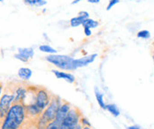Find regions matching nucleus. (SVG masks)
Segmentation results:
<instances>
[{"instance_id":"1","label":"nucleus","mask_w":154,"mask_h":129,"mask_svg":"<svg viewBox=\"0 0 154 129\" xmlns=\"http://www.w3.org/2000/svg\"><path fill=\"white\" fill-rule=\"evenodd\" d=\"M28 118L23 104H14L3 119L0 129H20Z\"/></svg>"},{"instance_id":"2","label":"nucleus","mask_w":154,"mask_h":129,"mask_svg":"<svg viewBox=\"0 0 154 129\" xmlns=\"http://www.w3.org/2000/svg\"><path fill=\"white\" fill-rule=\"evenodd\" d=\"M45 60L61 70H65V71L76 70L75 64V59L66 55L51 54L45 57Z\"/></svg>"},{"instance_id":"3","label":"nucleus","mask_w":154,"mask_h":129,"mask_svg":"<svg viewBox=\"0 0 154 129\" xmlns=\"http://www.w3.org/2000/svg\"><path fill=\"white\" fill-rule=\"evenodd\" d=\"M82 117V114L81 111L78 108L72 107L67 113V115L66 116V118H64L62 124L60 127V129H73L74 128H75L80 123V119Z\"/></svg>"},{"instance_id":"4","label":"nucleus","mask_w":154,"mask_h":129,"mask_svg":"<svg viewBox=\"0 0 154 129\" xmlns=\"http://www.w3.org/2000/svg\"><path fill=\"white\" fill-rule=\"evenodd\" d=\"M51 100V96L47 91L45 88H36L35 91V97H34V103L40 111L44 112L47 108V106L50 104Z\"/></svg>"},{"instance_id":"5","label":"nucleus","mask_w":154,"mask_h":129,"mask_svg":"<svg viewBox=\"0 0 154 129\" xmlns=\"http://www.w3.org/2000/svg\"><path fill=\"white\" fill-rule=\"evenodd\" d=\"M14 104V94L5 93L0 97V119H4L5 115L7 114L11 106Z\"/></svg>"},{"instance_id":"6","label":"nucleus","mask_w":154,"mask_h":129,"mask_svg":"<svg viewBox=\"0 0 154 129\" xmlns=\"http://www.w3.org/2000/svg\"><path fill=\"white\" fill-rule=\"evenodd\" d=\"M71 108H72L71 104L68 102L63 101L62 104H60V108H59V110H58V112H57L56 118H55L54 121L60 126L62 122H63V120H64V118H66V116L67 115V113L70 111Z\"/></svg>"},{"instance_id":"7","label":"nucleus","mask_w":154,"mask_h":129,"mask_svg":"<svg viewBox=\"0 0 154 129\" xmlns=\"http://www.w3.org/2000/svg\"><path fill=\"white\" fill-rule=\"evenodd\" d=\"M29 90L24 87H18L14 90V104H23L28 96Z\"/></svg>"},{"instance_id":"8","label":"nucleus","mask_w":154,"mask_h":129,"mask_svg":"<svg viewBox=\"0 0 154 129\" xmlns=\"http://www.w3.org/2000/svg\"><path fill=\"white\" fill-rule=\"evenodd\" d=\"M97 57V53H94V54H91V55H89V56L82 57V58H77V59H75V64L76 69L81 68V67L87 66L88 64L93 63Z\"/></svg>"},{"instance_id":"9","label":"nucleus","mask_w":154,"mask_h":129,"mask_svg":"<svg viewBox=\"0 0 154 129\" xmlns=\"http://www.w3.org/2000/svg\"><path fill=\"white\" fill-rule=\"evenodd\" d=\"M52 74L56 76V78L58 79H62L64 81H67L68 83L70 84H73L75 82V77L72 74H69V73H66V72H63V71H59V70H51Z\"/></svg>"},{"instance_id":"10","label":"nucleus","mask_w":154,"mask_h":129,"mask_svg":"<svg viewBox=\"0 0 154 129\" xmlns=\"http://www.w3.org/2000/svg\"><path fill=\"white\" fill-rule=\"evenodd\" d=\"M32 70L28 67H21L18 71V76L22 81H29L32 76Z\"/></svg>"},{"instance_id":"11","label":"nucleus","mask_w":154,"mask_h":129,"mask_svg":"<svg viewBox=\"0 0 154 129\" xmlns=\"http://www.w3.org/2000/svg\"><path fill=\"white\" fill-rule=\"evenodd\" d=\"M94 93H95V97L97 99V102L98 104V105L103 109V110H106V103H105V100H104V95L99 91L98 88L97 87H95L94 88Z\"/></svg>"},{"instance_id":"12","label":"nucleus","mask_w":154,"mask_h":129,"mask_svg":"<svg viewBox=\"0 0 154 129\" xmlns=\"http://www.w3.org/2000/svg\"><path fill=\"white\" fill-rule=\"evenodd\" d=\"M18 53L22 55L24 58H26L29 61V59L33 58L34 57V50L32 48H19L18 49Z\"/></svg>"},{"instance_id":"13","label":"nucleus","mask_w":154,"mask_h":129,"mask_svg":"<svg viewBox=\"0 0 154 129\" xmlns=\"http://www.w3.org/2000/svg\"><path fill=\"white\" fill-rule=\"evenodd\" d=\"M86 19H89L87 17L84 16H76L72 18L70 20V26L73 27V28H76V27H79L81 25H82V22L86 20Z\"/></svg>"},{"instance_id":"14","label":"nucleus","mask_w":154,"mask_h":129,"mask_svg":"<svg viewBox=\"0 0 154 129\" xmlns=\"http://www.w3.org/2000/svg\"><path fill=\"white\" fill-rule=\"evenodd\" d=\"M106 110L108 111L109 112L111 113L112 116L114 117H119L121 112H120V109L118 108V106L114 104H109L106 105Z\"/></svg>"},{"instance_id":"15","label":"nucleus","mask_w":154,"mask_h":129,"mask_svg":"<svg viewBox=\"0 0 154 129\" xmlns=\"http://www.w3.org/2000/svg\"><path fill=\"white\" fill-rule=\"evenodd\" d=\"M23 2L29 6H35V7H43L47 4L45 0H23Z\"/></svg>"},{"instance_id":"16","label":"nucleus","mask_w":154,"mask_h":129,"mask_svg":"<svg viewBox=\"0 0 154 129\" xmlns=\"http://www.w3.org/2000/svg\"><path fill=\"white\" fill-rule=\"evenodd\" d=\"M83 28H97V27H98L99 26V23H98V21H97V20H94L92 19H86L83 22H82V25Z\"/></svg>"},{"instance_id":"17","label":"nucleus","mask_w":154,"mask_h":129,"mask_svg":"<svg viewBox=\"0 0 154 129\" xmlns=\"http://www.w3.org/2000/svg\"><path fill=\"white\" fill-rule=\"evenodd\" d=\"M39 50H40L42 52L48 53L49 55H51V54H57V50H56L55 49L52 48V47L50 46V45H47V44L40 45V46H39Z\"/></svg>"},{"instance_id":"18","label":"nucleus","mask_w":154,"mask_h":129,"mask_svg":"<svg viewBox=\"0 0 154 129\" xmlns=\"http://www.w3.org/2000/svg\"><path fill=\"white\" fill-rule=\"evenodd\" d=\"M137 36L138 38H142V39H149L151 37V33L146 29H143V30L139 31L137 34Z\"/></svg>"},{"instance_id":"19","label":"nucleus","mask_w":154,"mask_h":129,"mask_svg":"<svg viewBox=\"0 0 154 129\" xmlns=\"http://www.w3.org/2000/svg\"><path fill=\"white\" fill-rule=\"evenodd\" d=\"M80 124L82 126V128H84V127H91V122L86 118H84L83 116L81 118V119H80Z\"/></svg>"},{"instance_id":"20","label":"nucleus","mask_w":154,"mask_h":129,"mask_svg":"<svg viewBox=\"0 0 154 129\" xmlns=\"http://www.w3.org/2000/svg\"><path fill=\"white\" fill-rule=\"evenodd\" d=\"M120 2V0H110L109 1V4H108L107 7H106V10L109 11V10H111L115 4H117L118 3Z\"/></svg>"},{"instance_id":"21","label":"nucleus","mask_w":154,"mask_h":129,"mask_svg":"<svg viewBox=\"0 0 154 129\" xmlns=\"http://www.w3.org/2000/svg\"><path fill=\"white\" fill-rule=\"evenodd\" d=\"M14 58H15L16 59H18V60H20V61H21V62H29V60L26 58H24L22 55H20V54H19L18 52L14 54Z\"/></svg>"},{"instance_id":"22","label":"nucleus","mask_w":154,"mask_h":129,"mask_svg":"<svg viewBox=\"0 0 154 129\" xmlns=\"http://www.w3.org/2000/svg\"><path fill=\"white\" fill-rule=\"evenodd\" d=\"M83 32H84V34L86 35V36H91V28H83Z\"/></svg>"},{"instance_id":"23","label":"nucleus","mask_w":154,"mask_h":129,"mask_svg":"<svg viewBox=\"0 0 154 129\" xmlns=\"http://www.w3.org/2000/svg\"><path fill=\"white\" fill-rule=\"evenodd\" d=\"M78 15H79V16H84L87 17V18H90L89 13H87V12H85V11H81V12H79Z\"/></svg>"},{"instance_id":"24","label":"nucleus","mask_w":154,"mask_h":129,"mask_svg":"<svg viewBox=\"0 0 154 129\" xmlns=\"http://www.w3.org/2000/svg\"><path fill=\"white\" fill-rule=\"evenodd\" d=\"M89 3H91V4H97L100 2V0H88Z\"/></svg>"},{"instance_id":"25","label":"nucleus","mask_w":154,"mask_h":129,"mask_svg":"<svg viewBox=\"0 0 154 129\" xmlns=\"http://www.w3.org/2000/svg\"><path fill=\"white\" fill-rule=\"evenodd\" d=\"M127 129H141L139 128L138 126H131V127H128Z\"/></svg>"},{"instance_id":"26","label":"nucleus","mask_w":154,"mask_h":129,"mask_svg":"<svg viewBox=\"0 0 154 129\" xmlns=\"http://www.w3.org/2000/svg\"><path fill=\"white\" fill-rule=\"evenodd\" d=\"M73 129H82V125H81V124L79 123V124H78V125L76 126V127H75V128H74Z\"/></svg>"},{"instance_id":"27","label":"nucleus","mask_w":154,"mask_h":129,"mask_svg":"<svg viewBox=\"0 0 154 129\" xmlns=\"http://www.w3.org/2000/svg\"><path fill=\"white\" fill-rule=\"evenodd\" d=\"M81 1H82V0H74L73 2H72V4H78L79 2H81Z\"/></svg>"},{"instance_id":"28","label":"nucleus","mask_w":154,"mask_h":129,"mask_svg":"<svg viewBox=\"0 0 154 129\" xmlns=\"http://www.w3.org/2000/svg\"><path fill=\"white\" fill-rule=\"evenodd\" d=\"M2 90H3V84L0 82V96H1V93H2Z\"/></svg>"},{"instance_id":"29","label":"nucleus","mask_w":154,"mask_h":129,"mask_svg":"<svg viewBox=\"0 0 154 129\" xmlns=\"http://www.w3.org/2000/svg\"><path fill=\"white\" fill-rule=\"evenodd\" d=\"M82 129H91V127H84V128H82Z\"/></svg>"},{"instance_id":"30","label":"nucleus","mask_w":154,"mask_h":129,"mask_svg":"<svg viewBox=\"0 0 154 129\" xmlns=\"http://www.w3.org/2000/svg\"><path fill=\"white\" fill-rule=\"evenodd\" d=\"M152 59H153V63H154V50H153V53H152Z\"/></svg>"},{"instance_id":"31","label":"nucleus","mask_w":154,"mask_h":129,"mask_svg":"<svg viewBox=\"0 0 154 129\" xmlns=\"http://www.w3.org/2000/svg\"><path fill=\"white\" fill-rule=\"evenodd\" d=\"M2 1H4V0H0V2H2Z\"/></svg>"}]
</instances>
